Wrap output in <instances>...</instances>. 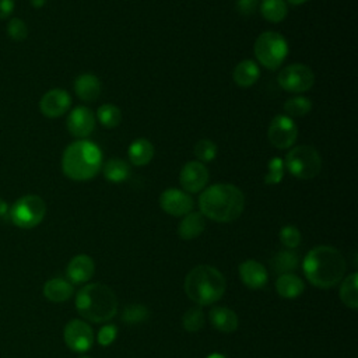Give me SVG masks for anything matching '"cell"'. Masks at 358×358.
Returning <instances> with one entry per match:
<instances>
[{
	"instance_id": "25",
	"label": "cell",
	"mask_w": 358,
	"mask_h": 358,
	"mask_svg": "<svg viewBox=\"0 0 358 358\" xmlns=\"http://www.w3.org/2000/svg\"><path fill=\"white\" fill-rule=\"evenodd\" d=\"M260 15L269 23H281L289 15V6L285 0H262Z\"/></svg>"
},
{
	"instance_id": "3",
	"label": "cell",
	"mask_w": 358,
	"mask_h": 358,
	"mask_svg": "<svg viewBox=\"0 0 358 358\" xmlns=\"http://www.w3.org/2000/svg\"><path fill=\"white\" fill-rule=\"evenodd\" d=\"M102 153L96 143L80 138L66 147L62 156L63 174L78 182L93 179L101 170Z\"/></svg>"
},
{
	"instance_id": "45",
	"label": "cell",
	"mask_w": 358,
	"mask_h": 358,
	"mask_svg": "<svg viewBox=\"0 0 358 358\" xmlns=\"http://www.w3.org/2000/svg\"><path fill=\"white\" fill-rule=\"evenodd\" d=\"M82 358H90V357H82Z\"/></svg>"
},
{
	"instance_id": "17",
	"label": "cell",
	"mask_w": 358,
	"mask_h": 358,
	"mask_svg": "<svg viewBox=\"0 0 358 358\" xmlns=\"http://www.w3.org/2000/svg\"><path fill=\"white\" fill-rule=\"evenodd\" d=\"M240 277L248 289L259 290L267 283V270L256 260H245L240 266Z\"/></svg>"
},
{
	"instance_id": "20",
	"label": "cell",
	"mask_w": 358,
	"mask_h": 358,
	"mask_svg": "<svg viewBox=\"0 0 358 358\" xmlns=\"http://www.w3.org/2000/svg\"><path fill=\"white\" fill-rule=\"evenodd\" d=\"M210 323L222 333H233L238 329V316L234 311L226 307H214L208 312Z\"/></svg>"
},
{
	"instance_id": "22",
	"label": "cell",
	"mask_w": 358,
	"mask_h": 358,
	"mask_svg": "<svg viewBox=\"0 0 358 358\" xmlns=\"http://www.w3.org/2000/svg\"><path fill=\"white\" fill-rule=\"evenodd\" d=\"M206 229V217L200 211H190L186 216H184L182 222L178 226V235L185 240L190 241L202 235Z\"/></svg>"
},
{
	"instance_id": "34",
	"label": "cell",
	"mask_w": 358,
	"mask_h": 358,
	"mask_svg": "<svg viewBox=\"0 0 358 358\" xmlns=\"http://www.w3.org/2000/svg\"><path fill=\"white\" fill-rule=\"evenodd\" d=\"M182 325L186 332L196 333L204 326V314L200 308H190L182 318Z\"/></svg>"
},
{
	"instance_id": "10",
	"label": "cell",
	"mask_w": 358,
	"mask_h": 358,
	"mask_svg": "<svg viewBox=\"0 0 358 358\" xmlns=\"http://www.w3.org/2000/svg\"><path fill=\"white\" fill-rule=\"evenodd\" d=\"M270 145L278 150H289L298 138V127L293 118L287 115H276L267 129Z\"/></svg>"
},
{
	"instance_id": "26",
	"label": "cell",
	"mask_w": 358,
	"mask_h": 358,
	"mask_svg": "<svg viewBox=\"0 0 358 358\" xmlns=\"http://www.w3.org/2000/svg\"><path fill=\"white\" fill-rule=\"evenodd\" d=\"M102 174L107 181L112 184H120L129 178L130 167L122 159H111L104 164Z\"/></svg>"
},
{
	"instance_id": "44",
	"label": "cell",
	"mask_w": 358,
	"mask_h": 358,
	"mask_svg": "<svg viewBox=\"0 0 358 358\" xmlns=\"http://www.w3.org/2000/svg\"><path fill=\"white\" fill-rule=\"evenodd\" d=\"M256 2H262V0H256Z\"/></svg>"
},
{
	"instance_id": "30",
	"label": "cell",
	"mask_w": 358,
	"mask_h": 358,
	"mask_svg": "<svg viewBox=\"0 0 358 358\" xmlns=\"http://www.w3.org/2000/svg\"><path fill=\"white\" fill-rule=\"evenodd\" d=\"M98 122L107 129H115L122 122V112L114 104H104L98 108L97 116Z\"/></svg>"
},
{
	"instance_id": "18",
	"label": "cell",
	"mask_w": 358,
	"mask_h": 358,
	"mask_svg": "<svg viewBox=\"0 0 358 358\" xmlns=\"http://www.w3.org/2000/svg\"><path fill=\"white\" fill-rule=\"evenodd\" d=\"M154 153H156V149L153 146V143L145 137H140V138H136L134 141H132L127 149L129 161L134 167L149 165L152 163V160L154 159Z\"/></svg>"
},
{
	"instance_id": "1",
	"label": "cell",
	"mask_w": 358,
	"mask_h": 358,
	"mask_svg": "<svg viewBox=\"0 0 358 358\" xmlns=\"http://www.w3.org/2000/svg\"><path fill=\"white\" fill-rule=\"evenodd\" d=\"M200 213L216 223H233L245 208L242 190L233 184H214L203 189L199 197Z\"/></svg>"
},
{
	"instance_id": "36",
	"label": "cell",
	"mask_w": 358,
	"mask_h": 358,
	"mask_svg": "<svg viewBox=\"0 0 358 358\" xmlns=\"http://www.w3.org/2000/svg\"><path fill=\"white\" fill-rule=\"evenodd\" d=\"M8 34L13 41L23 42L28 37V27L21 19L13 17L8 24Z\"/></svg>"
},
{
	"instance_id": "2",
	"label": "cell",
	"mask_w": 358,
	"mask_h": 358,
	"mask_svg": "<svg viewBox=\"0 0 358 358\" xmlns=\"http://www.w3.org/2000/svg\"><path fill=\"white\" fill-rule=\"evenodd\" d=\"M303 269L307 280L312 285L328 290L343 280L346 274V260L336 248L321 245L307 253Z\"/></svg>"
},
{
	"instance_id": "8",
	"label": "cell",
	"mask_w": 358,
	"mask_h": 358,
	"mask_svg": "<svg viewBox=\"0 0 358 358\" xmlns=\"http://www.w3.org/2000/svg\"><path fill=\"white\" fill-rule=\"evenodd\" d=\"M46 214V204L37 195H26L10 207V220L15 226L31 230L42 223Z\"/></svg>"
},
{
	"instance_id": "43",
	"label": "cell",
	"mask_w": 358,
	"mask_h": 358,
	"mask_svg": "<svg viewBox=\"0 0 358 358\" xmlns=\"http://www.w3.org/2000/svg\"><path fill=\"white\" fill-rule=\"evenodd\" d=\"M207 358H226V357L223 354H220V352H213Z\"/></svg>"
},
{
	"instance_id": "16",
	"label": "cell",
	"mask_w": 358,
	"mask_h": 358,
	"mask_svg": "<svg viewBox=\"0 0 358 358\" xmlns=\"http://www.w3.org/2000/svg\"><path fill=\"white\" fill-rule=\"evenodd\" d=\"M96 271L94 260L89 255H78L71 259L67 265L66 273L71 283L83 284L91 280Z\"/></svg>"
},
{
	"instance_id": "31",
	"label": "cell",
	"mask_w": 358,
	"mask_h": 358,
	"mask_svg": "<svg viewBox=\"0 0 358 358\" xmlns=\"http://www.w3.org/2000/svg\"><path fill=\"white\" fill-rule=\"evenodd\" d=\"M193 153H195L197 161L204 164V163H211L214 159L217 157L219 149H217L216 143L211 141L210 138H202L195 145Z\"/></svg>"
},
{
	"instance_id": "7",
	"label": "cell",
	"mask_w": 358,
	"mask_h": 358,
	"mask_svg": "<svg viewBox=\"0 0 358 358\" xmlns=\"http://www.w3.org/2000/svg\"><path fill=\"white\" fill-rule=\"evenodd\" d=\"M284 167L298 179H314L322 171V157L312 146H297L285 156Z\"/></svg>"
},
{
	"instance_id": "28",
	"label": "cell",
	"mask_w": 358,
	"mask_h": 358,
	"mask_svg": "<svg viewBox=\"0 0 358 358\" xmlns=\"http://www.w3.org/2000/svg\"><path fill=\"white\" fill-rule=\"evenodd\" d=\"M357 280H358L357 273H351L343 280V284L340 287V300L350 310H357L358 308Z\"/></svg>"
},
{
	"instance_id": "38",
	"label": "cell",
	"mask_w": 358,
	"mask_h": 358,
	"mask_svg": "<svg viewBox=\"0 0 358 358\" xmlns=\"http://www.w3.org/2000/svg\"><path fill=\"white\" fill-rule=\"evenodd\" d=\"M235 8L242 16H251L256 12L258 2L256 0H237Z\"/></svg>"
},
{
	"instance_id": "15",
	"label": "cell",
	"mask_w": 358,
	"mask_h": 358,
	"mask_svg": "<svg viewBox=\"0 0 358 358\" xmlns=\"http://www.w3.org/2000/svg\"><path fill=\"white\" fill-rule=\"evenodd\" d=\"M71 105V97L66 90L53 89L45 93L39 101V109L44 116L56 119L63 116Z\"/></svg>"
},
{
	"instance_id": "35",
	"label": "cell",
	"mask_w": 358,
	"mask_h": 358,
	"mask_svg": "<svg viewBox=\"0 0 358 358\" xmlns=\"http://www.w3.org/2000/svg\"><path fill=\"white\" fill-rule=\"evenodd\" d=\"M280 241L281 244L289 248V249H296L301 244V233L296 226H285L280 230Z\"/></svg>"
},
{
	"instance_id": "21",
	"label": "cell",
	"mask_w": 358,
	"mask_h": 358,
	"mask_svg": "<svg viewBox=\"0 0 358 358\" xmlns=\"http://www.w3.org/2000/svg\"><path fill=\"white\" fill-rule=\"evenodd\" d=\"M76 96L86 102H94L101 94V82L93 73H83L75 80Z\"/></svg>"
},
{
	"instance_id": "19",
	"label": "cell",
	"mask_w": 358,
	"mask_h": 358,
	"mask_svg": "<svg viewBox=\"0 0 358 358\" xmlns=\"http://www.w3.org/2000/svg\"><path fill=\"white\" fill-rule=\"evenodd\" d=\"M259 78H260V69L258 63L252 59L241 60L233 71V80L241 89L252 87L259 80Z\"/></svg>"
},
{
	"instance_id": "6",
	"label": "cell",
	"mask_w": 358,
	"mask_h": 358,
	"mask_svg": "<svg viewBox=\"0 0 358 358\" xmlns=\"http://www.w3.org/2000/svg\"><path fill=\"white\" fill-rule=\"evenodd\" d=\"M256 60L269 70H277L289 55V44L276 31L262 33L253 45Z\"/></svg>"
},
{
	"instance_id": "29",
	"label": "cell",
	"mask_w": 358,
	"mask_h": 358,
	"mask_svg": "<svg viewBox=\"0 0 358 358\" xmlns=\"http://www.w3.org/2000/svg\"><path fill=\"white\" fill-rule=\"evenodd\" d=\"M284 112L290 118H303L312 111V101L307 97H292L284 102Z\"/></svg>"
},
{
	"instance_id": "32",
	"label": "cell",
	"mask_w": 358,
	"mask_h": 358,
	"mask_svg": "<svg viewBox=\"0 0 358 358\" xmlns=\"http://www.w3.org/2000/svg\"><path fill=\"white\" fill-rule=\"evenodd\" d=\"M150 316L149 310L145 305L140 304H132L127 305L122 314V321L127 325H138L147 321Z\"/></svg>"
},
{
	"instance_id": "4",
	"label": "cell",
	"mask_w": 358,
	"mask_h": 358,
	"mask_svg": "<svg viewBox=\"0 0 358 358\" xmlns=\"http://www.w3.org/2000/svg\"><path fill=\"white\" fill-rule=\"evenodd\" d=\"M185 293L202 307L211 305L222 300L226 293V278L220 270L208 265L192 269L185 278Z\"/></svg>"
},
{
	"instance_id": "39",
	"label": "cell",
	"mask_w": 358,
	"mask_h": 358,
	"mask_svg": "<svg viewBox=\"0 0 358 358\" xmlns=\"http://www.w3.org/2000/svg\"><path fill=\"white\" fill-rule=\"evenodd\" d=\"M15 12V0H0V20H6Z\"/></svg>"
},
{
	"instance_id": "33",
	"label": "cell",
	"mask_w": 358,
	"mask_h": 358,
	"mask_svg": "<svg viewBox=\"0 0 358 358\" xmlns=\"http://www.w3.org/2000/svg\"><path fill=\"white\" fill-rule=\"evenodd\" d=\"M284 160L280 157H273L269 163H267V172L265 175V184L266 185H277L283 181L284 178Z\"/></svg>"
},
{
	"instance_id": "27",
	"label": "cell",
	"mask_w": 358,
	"mask_h": 358,
	"mask_svg": "<svg viewBox=\"0 0 358 358\" xmlns=\"http://www.w3.org/2000/svg\"><path fill=\"white\" fill-rule=\"evenodd\" d=\"M300 265V258L293 249L280 251L276 253V256L271 260V266L276 273L278 274H287L293 273Z\"/></svg>"
},
{
	"instance_id": "40",
	"label": "cell",
	"mask_w": 358,
	"mask_h": 358,
	"mask_svg": "<svg viewBox=\"0 0 358 358\" xmlns=\"http://www.w3.org/2000/svg\"><path fill=\"white\" fill-rule=\"evenodd\" d=\"M8 217H10V207L3 199H0V219H8Z\"/></svg>"
},
{
	"instance_id": "9",
	"label": "cell",
	"mask_w": 358,
	"mask_h": 358,
	"mask_svg": "<svg viewBox=\"0 0 358 358\" xmlns=\"http://www.w3.org/2000/svg\"><path fill=\"white\" fill-rule=\"evenodd\" d=\"M277 83L285 91L293 94H303L314 87L315 73L307 64L293 63L280 70Z\"/></svg>"
},
{
	"instance_id": "42",
	"label": "cell",
	"mask_w": 358,
	"mask_h": 358,
	"mask_svg": "<svg viewBox=\"0 0 358 358\" xmlns=\"http://www.w3.org/2000/svg\"><path fill=\"white\" fill-rule=\"evenodd\" d=\"M287 2H289L290 5H293V6H300V5L307 3L308 0H287Z\"/></svg>"
},
{
	"instance_id": "12",
	"label": "cell",
	"mask_w": 358,
	"mask_h": 358,
	"mask_svg": "<svg viewBox=\"0 0 358 358\" xmlns=\"http://www.w3.org/2000/svg\"><path fill=\"white\" fill-rule=\"evenodd\" d=\"M161 208L172 217H184L195 207V202L189 193L177 188L164 190L160 196Z\"/></svg>"
},
{
	"instance_id": "5",
	"label": "cell",
	"mask_w": 358,
	"mask_h": 358,
	"mask_svg": "<svg viewBox=\"0 0 358 358\" xmlns=\"http://www.w3.org/2000/svg\"><path fill=\"white\" fill-rule=\"evenodd\" d=\"M118 298L112 289L101 283L87 284L76 296V310L94 323L111 321L118 314Z\"/></svg>"
},
{
	"instance_id": "14",
	"label": "cell",
	"mask_w": 358,
	"mask_h": 358,
	"mask_svg": "<svg viewBox=\"0 0 358 358\" xmlns=\"http://www.w3.org/2000/svg\"><path fill=\"white\" fill-rule=\"evenodd\" d=\"M66 126L71 136L78 137L79 140L86 138L96 129V116L90 108L80 105L70 111Z\"/></svg>"
},
{
	"instance_id": "13",
	"label": "cell",
	"mask_w": 358,
	"mask_h": 358,
	"mask_svg": "<svg viewBox=\"0 0 358 358\" xmlns=\"http://www.w3.org/2000/svg\"><path fill=\"white\" fill-rule=\"evenodd\" d=\"M179 182L186 193H199L208 182V170L203 163L189 161L181 170Z\"/></svg>"
},
{
	"instance_id": "23",
	"label": "cell",
	"mask_w": 358,
	"mask_h": 358,
	"mask_svg": "<svg viewBox=\"0 0 358 358\" xmlns=\"http://www.w3.org/2000/svg\"><path fill=\"white\" fill-rule=\"evenodd\" d=\"M276 292L280 297L285 300H294L303 294L304 283L298 276L293 273L280 274L276 281Z\"/></svg>"
},
{
	"instance_id": "37",
	"label": "cell",
	"mask_w": 358,
	"mask_h": 358,
	"mask_svg": "<svg viewBox=\"0 0 358 358\" xmlns=\"http://www.w3.org/2000/svg\"><path fill=\"white\" fill-rule=\"evenodd\" d=\"M116 336H118V329H116V326H114V325H105V326H102V328L100 329L98 336H97V340H98V343H100L102 347H108V346H111V344L115 341Z\"/></svg>"
},
{
	"instance_id": "11",
	"label": "cell",
	"mask_w": 358,
	"mask_h": 358,
	"mask_svg": "<svg viewBox=\"0 0 358 358\" xmlns=\"http://www.w3.org/2000/svg\"><path fill=\"white\" fill-rule=\"evenodd\" d=\"M63 337L67 347L76 352L89 351L94 343V332L91 326L79 319L70 321L64 326Z\"/></svg>"
},
{
	"instance_id": "24",
	"label": "cell",
	"mask_w": 358,
	"mask_h": 358,
	"mask_svg": "<svg viewBox=\"0 0 358 358\" xmlns=\"http://www.w3.org/2000/svg\"><path fill=\"white\" fill-rule=\"evenodd\" d=\"M73 284L60 277L51 278L44 285V296L51 303H64L73 296Z\"/></svg>"
},
{
	"instance_id": "41",
	"label": "cell",
	"mask_w": 358,
	"mask_h": 358,
	"mask_svg": "<svg viewBox=\"0 0 358 358\" xmlns=\"http://www.w3.org/2000/svg\"><path fill=\"white\" fill-rule=\"evenodd\" d=\"M30 3L34 9H42L46 5V0H30Z\"/></svg>"
}]
</instances>
